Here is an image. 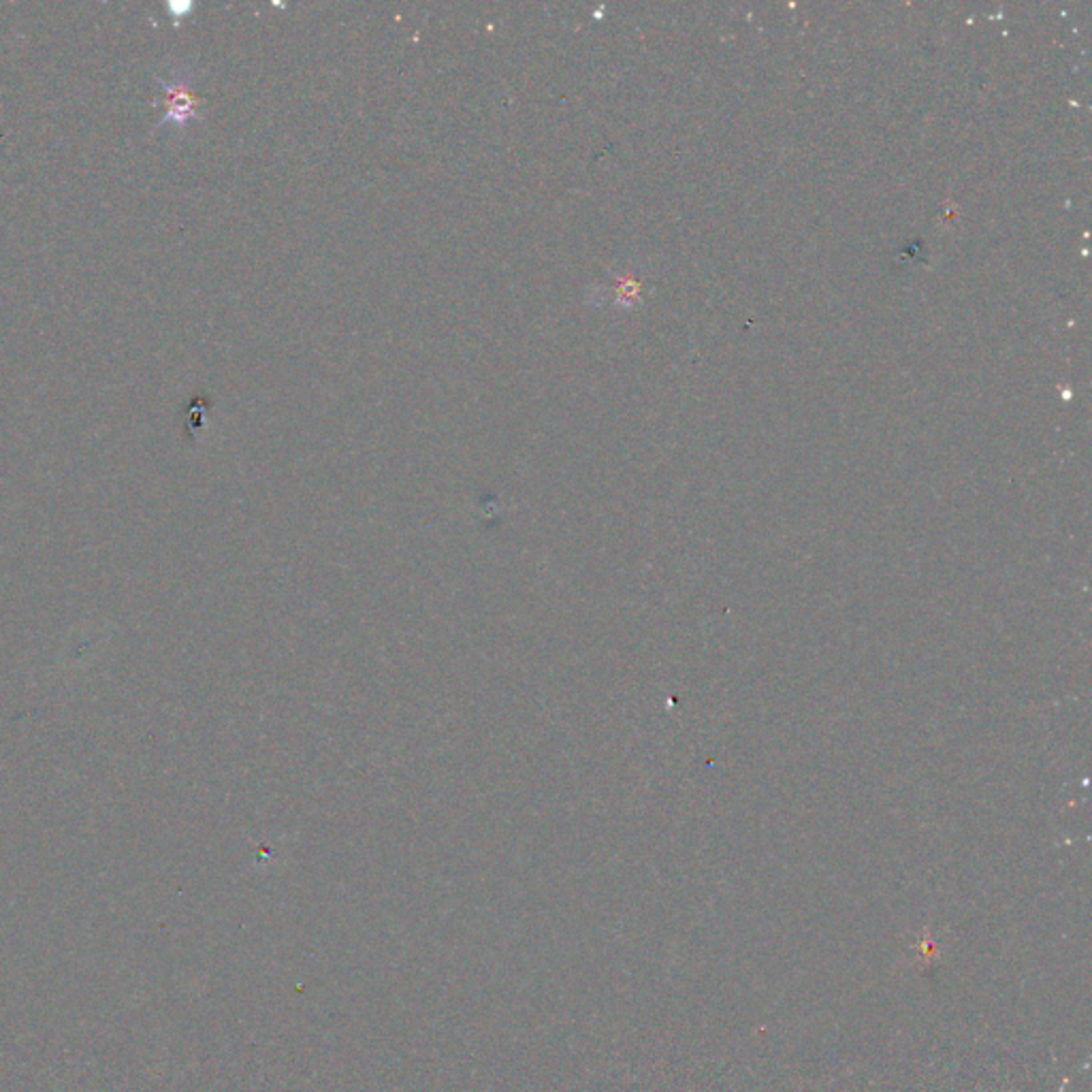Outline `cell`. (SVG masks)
I'll return each mask as SVG.
<instances>
[{"instance_id":"1","label":"cell","mask_w":1092,"mask_h":1092,"mask_svg":"<svg viewBox=\"0 0 1092 1092\" xmlns=\"http://www.w3.org/2000/svg\"><path fill=\"white\" fill-rule=\"evenodd\" d=\"M156 81L160 84V88L164 90V116L163 120L154 126V131H160L164 126H176L177 131H183L188 126V122L196 120L199 118V99L195 96L192 92V86H195V68L188 67V64H182V67H176L171 71V77L169 80H163V77H156Z\"/></svg>"},{"instance_id":"2","label":"cell","mask_w":1092,"mask_h":1092,"mask_svg":"<svg viewBox=\"0 0 1092 1092\" xmlns=\"http://www.w3.org/2000/svg\"><path fill=\"white\" fill-rule=\"evenodd\" d=\"M167 9L173 13V17H176V20H182V17L186 16V13H190L192 4L190 3H169Z\"/></svg>"}]
</instances>
